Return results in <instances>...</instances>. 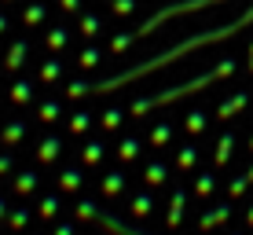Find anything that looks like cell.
I'll list each match as a JSON object with an SVG mask.
<instances>
[{"label":"cell","instance_id":"obj_1","mask_svg":"<svg viewBox=\"0 0 253 235\" xmlns=\"http://www.w3.org/2000/svg\"><path fill=\"white\" fill-rule=\"evenodd\" d=\"M228 70H231V63H224V66H216L213 74H202V77H195V81H187V85H176V89H169V92H158V95H143V99H136V103H132V114H147V110L162 107V103H169V99H180V95H187V92H198V89H206L209 81L224 77Z\"/></svg>","mask_w":253,"mask_h":235},{"label":"cell","instance_id":"obj_2","mask_svg":"<svg viewBox=\"0 0 253 235\" xmlns=\"http://www.w3.org/2000/svg\"><path fill=\"white\" fill-rule=\"evenodd\" d=\"M77 221H95L99 228H107V232H114V235H151V232H143V228H128L121 217H114L110 210H99L95 202H77Z\"/></svg>","mask_w":253,"mask_h":235},{"label":"cell","instance_id":"obj_3","mask_svg":"<svg viewBox=\"0 0 253 235\" xmlns=\"http://www.w3.org/2000/svg\"><path fill=\"white\" fill-rule=\"evenodd\" d=\"M59 151H63L59 136H48V140H41V147H37V158H41V162H55Z\"/></svg>","mask_w":253,"mask_h":235},{"label":"cell","instance_id":"obj_4","mask_svg":"<svg viewBox=\"0 0 253 235\" xmlns=\"http://www.w3.org/2000/svg\"><path fill=\"white\" fill-rule=\"evenodd\" d=\"M165 221H169V228H176L180 221H184V191H172V206H169V217H165Z\"/></svg>","mask_w":253,"mask_h":235},{"label":"cell","instance_id":"obj_5","mask_svg":"<svg viewBox=\"0 0 253 235\" xmlns=\"http://www.w3.org/2000/svg\"><path fill=\"white\" fill-rule=\"evenodd\" d=\"M37 184H41V177H37V173H30V169L15 177V191H19V195H30V191L37 188Z\"/></svg>","mask_w":253,"mask_h":235},{"label":"cell","instance_id":"obj_6","mask_svg":"<svg viewBox=\"0 0 253 235\" xmlns=\"http://www.w3.org/2000/svg\"><path fill=\"white\" fill-rule=\"evenodd\" d=\"M228 213H231V206H220V210H209V213L202 217V221H198V232H209L213 224H220V221H224Z\"/></svg>","mask_w":253,"mask_h":235},{"label":"cell","instance_id":"obj_7","mask_svg":"<svg viewBox=\"0 0 253 235\" xmlns=\"http://www.w3.org/2000/svg\"><path fill=\"white\" fill-rule=\"evenodd\" d=\"M231 147H235V133H224L220 143H216V165H224L231 158Z\"/></svg>","mask_w":253,"mask_h":235},{"label":"cell","instance_id":"obj_8","mask_svg":"<svg viewBox=\"0 0 253 235\" xmlns=\"http://www.w3.org/2000/svg\"><path fill=\"white\" fill-rule=\"evenodd\" d=\"M121 188H125V173H107V177H103V191H107V195H118Z\"/></svg>","mask_w":253,"mask_h":235},{"label":"cell","instance_id":"obj_9","mask_svg":"<svg viewBox=\"0 0 253 235\" xmlns=\"http://www.w3.org/2000/svg\"><path fill=\"white\" fill-rule=\"evenodd\" d=\"M26 51H30V45H26V41H19V45L11 48V55H7V66H11V70H19V66L26 63Z\"/></svg>","mask_w":253,"mask_h":235},{"label":"cell","instance_id":"obj_10","mask_svg":"<svg viewBox=\"0 0 253 235\" xmlns=\"http://www.w3.org/2000/svg\"><path fill=\"white\" fill-rule=\"evenodd\" d=\"M118 154H121V158H125V162H132L136 154H139V140H136V136H128V140H121Z\"/></svg>","mask_w":253,"mask_h":235},{"label":"cell","instance_id":"obj_11","mask_svg":"<svg viewBox=\"0 0 253 235\" xmlns=\"http://www.w3.org/2000/svg\"><path fill=\"white\" fill-rule=\"evenodd\" d=\"M11 99H15V103H30V99H33V85H30V81H19V85L11 89Z\"/></svg>","mask_w":253,"mask_h":235},{"label":"cell","instance_id":"obj_12","mask_svg":"<svg viewBox=\"0 0 253 235\" xmlns=\"http://www.w3.org/2000/svg\"><path fill=\"white\" fill-rule=\"evenodd\" d=\"M165 173H169V169H165V165H162V162H154V165H147V184H151V188H158V184H162V180H165Z\"/></svg>","mask_w":253,"mask_h":235},{"label":"cell","instance_id":"obj_13","mask_svg":"<svg viewBox=\"0 0 253 235\" xmlns=\"http://www.w3.org/2000/svg\"><path fill=\"white\" fill-rule=\"evenodd\" d=\"M19 136H26V121H11V125L4 129V136H0V140H4V143H15Z\"/></svg>","mask_w":253,"mask_h":235},{"label":"cell","instance_id":"obj_14","mask_svg":"<svg viewBox=\"0 0 253 235\" xmlns=\"http://www.w3.org/2000/svg\"><path fill=\"white\" fill-rule=\"evenodd\" d=\"M81 158H84V165H95V162L103 158V143H88V147L81 151Z\"/></svg>","mask_w":253,"mask_h":235},{"label":"cell","instance_id":"obj_15","mask_svg":"<svg viewBox=\"0 0 253 235\" xmlns=\"http://www.w3.org/2000/svg\"><path fill=\"white\" fill-rule=\"evenodd\" d=\"M151 206H154L151 195H136V198H132V213H136V217H147V213H151Z\"/></svg>","mask_w":253,"mask_h":235},{"label":"cell","instance_id":"obj_16","mask_svg":"<svg viewBox=\"0 0 253 235\" xmlns=\"http://www.w3.org/2000/svg\"><path fill=\"white\" fill-rule=\"evenodd\" d=\"M202 129H206V114L202 110H191L187 114V133H202Z\"/></svg>","mask_w":253,"mask_h":235},{"label":"cell","instance_id":"obj_17","mask_svg":"<svg viewBox=\"0 0 253 235\" xmlns=\"http://www.w3.org/2000/svg\"><path fill=\"white\" fill-rule=\"evenodd\" d=\"M59 184H63L66 191H74V188H81V173H77V169H66V173H63V177H59Z\"/></svg>","mask_w":253,"mask_h":235},{"label":"cell","instance_id":"obj_18","mask_svg":"<svg viewBox=\"0 0 253 235\" xmlns=\"http://www.w3.org/2000/svg\"><path fill=\"white\" fill-rule=\"evenodd\" d=\"M55 213H59V195L41 198V217H55Z\"/></svg>","mask_w":253,"mask_h":235},{"label":"cell","instance_id":"obj_19","mask_svg":"<svg viewBox=\"0 0 253 235\" xmlns=\"http://www.w3.org/2000/svg\"><path fill=\"white\" fill-rule=\"evenodd\" d=\"M169 136H172V125H158V129L151 133V147H162Z\"/></svg>","mask_w":253,"mask_h":235},{"label":"cell","instance_id":"obj_20","mask_svg":"<svg viewBox=\"0 0 253 235\" xmlns=\"http://www.w3.org/2000/svg\"><path fill=\"white\" fill-rule=\"evenodd\" d=\"M242 103H246V95H235V99H228V103L220 107V118H231V114H239V107H242Z\"/></svg>","mask_w":253,"mask_h":235},{"label":"cell","instance_id":"obj_21","mask_svg":"<svg viewBox=\"0 0 253 235\" xmlns=\"http://www.w3.org/2000/svg\"><path fill=\"white\" fill-rule=\"evenodd\" d=\"M213 184H216L213 173H202V177L195 180V191H198V195H209V191H213Z\"/></svg>","mask_w":253,"mask_h":235},{"label":"cell","instance_id":"obj_22","mask_svg":"<svg viewBox=\"0 0 253 235\" xmlns=\"http://www.w3.org/2000/svg\"><path fill=\"white\" fill-rule=\"evenodd\" d=\"M26 221H30V210H26V206H22V210H15V213H11V221H7V228H11V232H19V228H22Z\"/></svg>","mask_w":253,"mask_h":235},{"label":"cell","instance_id":"obj_23","mask_svg":"<svg viewBox=\"0 0 253 235\" xmlns=\"http://www.w3.org/2000/svg\"><path fill=\"white\" fill-rule=\"evenodd\" d=\"M88 121H92V114H84V110H81V114L70 118V129H74V133H84V129H88Z\"/></svg>","mask_w":253,"mask_h":235},{"label":"cell","instance_id":"obj_24","mask_svg":"<svg viewBox=\"0 0 253 235\" xmlns=\"http://www.w3.org/2000/svg\"><path fill=\"white\" fill-rule=\"evenodd\" d=\"M59 114H63V110H59V103H44V107H41V121H55Z\"/></svg>","mask_w":253,"mask_h":235},{"label":"cell","instance_id":"obj_25","mask_svg":"<svg viewBox=\"0 0 253 235\" xmlns=\"http://www.w3.org/2000/svg\"><path fill=\"white\" fill-rule=\"evenodd\" d=\"M121 125V110H107L103 114V129H118Z\"/></svg>","mask_w":253,"mask_h":235},{"label":"cell","instance_id":"obj_26","mask_svg":"<svg viewBox=\"0 0 253 235\" xmlns=\"http://www.w3.org/2000/svg\"><path fill=\"white\" fill-rule=\"evenodd\" d=\"M48 45H51V48H63V45H66V33H63V30H51V33H48Z\"/></svg>","mask_w":253,"mask_h":235},{"label":"cell","instance_id":"obj_27","mask_svg":"<svg viewBox=\"0 0 253 235\" xmlns=\"http://www.w3.org/2000/svg\"><path fill=\"white\" fill-rule=\"evenodd\" d=\"M187 165H195V147H184V151H180V169H187Z\"/></svg>","mask_w":253,"mask_h":235},{"label":"cell","instance_id":"obj_28","mask_svg":"<svg viewBox=\"0 0 253 235\" xmlns=\"http://www.w3.org/2000/svg\"><path fill=\"white\" fill-rule=\"evenodd\" d=\"M59 74H63V66H59V63H44V81H55Z\"/></svg>","mask_w":253,"mask_h":235},{"label":"cell","instance_id":"obj_29","mask_svg":"<svg viewBox=\"0 0 253 235\" xmlns=\"http://www.w3.org/2000/svg\"><path fill=\"white\" fill-rule=\"evenodd\" d=\"M81 30H84V37H92V33L99 30V22H95V19H81Z\"/></svg>","mask_w":253,"mask_h":235},{"label":"cell","instance_id":"obj_30","mask_svg":"<svg viewBox=\"0 0 253 235\" xmlns=\"http://www.w3.org/2000/svg\"><path fill=\"white\" fill-rule=\"evenodd\" d=\"M95 63H99V51H84L81 55V66H95Z\"/></svg>","mask_w":253,"mask_h":235},{"label":"cell","instance_id":"obj_31","mask_svg":"<svg viewBox=\"0 0 253 235\" xmlns=\"http://www.w3.org/2000/svg\"><path fill=\"white\" fill-rule=\"evenodd\" d=\"M55 235H74V224H59V228H55Z\"/></svg>","mask_w":253,"mask_h":235},{"label":"cell","instance_id":"obj_32","mask_svg":"<svg viewBox=\"0 0 253 235\" xmlns=\"http://www.w3.org/2000/svg\"><path fill=\"white\" fill-rule=\"evenodd\" d=\"M118 11L125 15V11H132V0H118Z\"/></svg>","mask_w":253,"mask_h":235},{"label":"cell","instance_id":"obj_33","mask_svg":"<svg viewBox=\"0 0 253 235\" xmlns=\"http://www.w3.org/2000/svg\"><path fill=\"white\" fill-rule=\"evenodd\" d=\"M11 169V158H0V173H7Z\"/></svg>","mask_w":253,"mask_h":235},{"label":"cell","instance_id":"obj_34","mask_svg":"<svg viewBox=\"0 0 253 235\" xmlns=\"http://www.w3.org/2000/svg\"><path fill=\"white\" fill-rule=\"evenodd\" d=\"M7 213V202H4V198H0V217H4Z\"/></svg>","mask_w":253,"mask_h":235},{"label":"cell","instance_id":"obj_35","mask_svg":"<svg viewBox=\"0 0 253 235\" xmlns=\"http://www.w3.org/2000/svg\"><path fill=\"white\" fill-rule=\"evenodd\" d=\"M246 180H253V169H250V173H246Z\"/></svg>","mask_w":253,"mask_h":235},{"label":"cell","instance_id":"obj_36","mask_svg":"<svg viewBox=\"0 0 253 235\" xmlns=\"http://www.w3.org/2000/svg\"><path fill=\"white\" fill-rule=\"evenodd\" d=\"M250 224H253V210H250Z\"/></svg>","mask_w":253,"mask_h":235},{"label":"cell","instance_id":"obj_37","mask_svg":"<svg viewBox=\"0 0 253 235\" xmlns=\"http://www.w3.org/2000/svg\"><path fill=\"white\" fill-rule=\"evenodd\" d=\"M0 30H4V19H0Z\"/></svg>","mask_w":253,"mask_h":235},{"label":"cell","instance_id":"obj_38","mask_svg":"<svg viewBox=\"0 0 253 235\" xmlns=\"http://www.w3.org/2000/svg\"><path fill=\"white\" fill-rule=\"evenodd\" d=\"M250 151H253V140H250Z\"/></svg>","mask_w":253,"mask_h":235}]
</instances>
